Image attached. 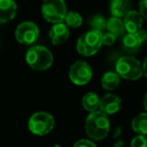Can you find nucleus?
Here are the masks:
<instances>
[{
    "label": "nucleus",
    "instance_id": "18",
    "mask_svg": "<svg viewBox=\"0 0 147 147\" xmlns=\"http://www.w3.org/2000/svg\"><path fill=\"white\" fill-rule=\"evenodd\" d=\"M132 129L139 135H147V113H141L133 119Z\"/></svg>",
    "mask_w": 147,
    "mask_h": 147
},
{
    "label": "nucleus",
    "instance_id": "5",
    "mask_svg": "<svg viewBox=\"0 0 147 147\" xmlns=\"http://www.w3.org/2000/svg\"><path fill=\"white\" fill-rule=\"evenodd\" d=\"M42 16L51 23H59L65 20L67 5L63 0H43L41 5Z\"/></svg>",
    "mask_w": 147,
    "mask_h": 147
},
{
    "label": "nucleus",
    "instance_id": "4",
    "mask_svg": "<svg viewBox=\"0 0 147 147\" xmlns=\"http://www.w3.org/2000/svg\"><path fill=\"white\" fill-rule=\"evenodd\" d=\"M116 73L126 80H138L143 74L142 65L135 57H122L116 63Z\"/></svg>",
    "mask_w": 147,
    "mask_h": 147
},
{
    "label": "nucleus",
    "instance_id": "7",
    "mask_svg": "<svg viewBox=\"0 0 147 147\" xmlns=\"http://www.w3.org/2000/svg\"><path fill=\"white\" fill-rule=\"evenodd\" d=\"M69 79L74 84L84 86L92 79V69L90 65L84 61H78L73 63L69 69Z\"/></svg>",
    "mask_w": 147,
    "mask_h": 147
},
{
    "label": "nucleus",
    "instance_id": "23",
    "mask_svg": "<svg viewBox=\"0 0 147 147\" xmlns=\"http://www.w3.org/2000/svg\"><path fill=\"white\" fill-rule=\"evenodd\" d=\"M74 147H97L96 144L94 142H92L91 140H88V139H82V140L77 141L75 144H74Z\"/></svg>",
    "mask_w": 147,
    "mask_h": 147
},
{
    "label": "nucleus",
    "instance_id": "13",
    "mask_svg": "<svg viewBox=\"0 0 147 147\" xmlns=\"http://www.w3.org/2000/svg\"><path fill=\"white\" fill-rule=\"evenodd\" d=\"M124 26L128 33H135L141 30L142 15L135 10H130L124 17Z\"/></svg>",
    "mask_w": 147,
    "mask_h": 147
},
{
    "label": "nucleus",
    "instance_id": "12",
    "mask_svg": "<svg viewBox=\"0 0 147 147\" xmlns=\"http://www.w3.org/2000/svg\"><path fill=\"white\" fill-rule=\"evenodd\" d=\"M17 12V5L13 0H0V23L12 20Z\"/></svg>",
    "mask_w": 147,
    "mask_h": 147
},
{
    "label": "nucleus",
    "instance_id": "29",
    "mask_svg": "<svg viewBox=\"0 0 147 147\" xmlns=\"http://www.w3.org/2000/svg\"><path fill=\"white\" fill-rule=\"evenodd\" d=\"M53 147H61V146H59V145H55Z\"/></svg>",
    "mask_w": 147,
    "mask_h": 147
},
{
    "label": "nucleus",
    "instance_id": "8",
    "mask_svg": "<svg viewBox=\"0 0 147 147\" xmlns=\"http://www.w3.org/2000/svg\"><path fill=\"white\" fill-rule=\"evenodd\" d=\"M38 35V27L31 21L21 22L15 29V38L19 43H22V45H31L36 41Z\"/></svg>",
    "mask_w": 147,
    "mask_h": 147
},
{
    "label": "nucleus",
    "instance_id": "14",
    "mask_svg": "<svg viewBox=\"0 0 147 147\" xmlns=\"http://www.w3.org/2000/svg\"><path fill=\"white\" fill-rule=\"evenodd\" d=\"M130 0H111L110 10L112 16L122 17L130 11Z\"/></svg>",
    "mask_w": 147,
    "mask_h": 147
},
{
    "label": "nucleus",
    "instance_id": "24",
    "mask_svg": "<svg viewBox=\"0 0 147 147\" xmlns=\"http://www.w3.org/2000/svg\"><path fill=\"white\" fill-rule=\"evenodd\" d=\"M139 13L147 19V0H141L139 3Z\"/></svg>",
    "mask_w": 147,
    "mask_h": 147
},
{
    "label": "nucleus",
    "instance_id": "20",
    "mask_svg": "<svg viewBox=\"0 0 147 147\" xmlns=\"http://www.w3.org/2000/svg\"><path fill=\"white\" fill-rule=\"evenodd\" d=\"M89 23H90L93 30H98L102 32L105 28H107V20L102 15H95V16H93L92 19L89 21Z\"/></svg>",
    "mask_w": 147,
    "mask_h": 147
},
{
    "label": "nucleus",
    "instance_id": "26",
    "mask_svg": "<svg viewBox=\"0 0 147 147\" xmlns=\"http://www.w3.org/2000/svg\"><path fill=\"white\" fill-rule=\"evenodd\" d=\"M142 69H143V74H144L147 78V57L144 59V63L142 65Z\"/></svg>",
    "mask_w": 147,
    "mask_h": 147
},
{
    "label": "nucleus",
    "instance_id": "16",
    "mask_svg": "<svg viewBox=\"0 0 147 147\" xmlns=\"http://www.w3.org/2000/svg\"><path fill=\"white\" fill-rule=\"evenodd\" d=\"M107 29L116 37H121L124 34V22L119 17L112 16L107 20Z\"/></svg>",
    "mask_w": 147,
    "mask_h": 147
},
{
    "label": "nucleus",
    "instance_id": "3",
    "mask_svg": "<svg viewBox=\"0 0 147 147\" xmlns=\"http://www.w3.org/2000/svg\"><path fill=\"white\" fill-rule=\"evenodd\" d=\"M102 45V32L92 29L80 36L77 42V51L80 55L90 57L98 53Z\"/></svg>",
    "mask_w": 147,
    "mask_h": 147
},
{
    "label": "nucleus",
    "instance_id": "25",
    "mask_svg": "<svg viewBox=\"0 0 147 147\" xmlns=\"http://www.w3.org/2000/svg\"><path fill=\"white\" fill-rule=\"evenodd\" d=\"M121 133H122V129H121L120 127H117V128L114 130V133H113V137H114L115 139L119 138V136L121 135Z\"/></svg>",
    "mask_w": 147,
    "mask_h": 147
},
{
    "label": "nucleus",
    "instance_id": "11",
    "mask_svg": "<svg viewBox=\"0 0 147 147\" xmlns=\"http://www.w3.org/2000/svg\"><path fill=\"white\" fill-rule=\"evenodd\" d=\"M69 36V28L63 22L55 23L49 30V38H51L53 45H59L65 43Z\"/></svg>",
    "mask_w": 147,
    "mask_h": 147
},
{
    "label": "nucleus",
    "instance_id": "1",
    "mask_svg": "<svg viewBox=\"0 0 147 147\" xmlns=\"http://www.w3.org/2000/svg\"><path fill=\"white\" fill-rule=\"evenodd\" d=\"M88 136L93 140L100 141L106 138L110 130V122L108 116L102 111H95L87 117L85 124Z\"/></svg>",
    "mask_w": 147,
    "mask_h": 147
},
{
    "label": "nucleus",
    "instance_id": "21",
    "mask_svg": "<svg viewBox=\"0 0 147 147\" xmlns=\"http://www.w3.org/2000/svg\"><path fill=\"white\" fill-rule=\"evenodd\" d=\"M130 147H147L146 135H138V136L134 137L131 141Z\"/></svg>",
    "mask_w": 147,
    "mask_h": 147
},
{
    "label": "nucleus",
    "instance_id": "17",
    "mask_svg": "<svg viewBox=\"0 0 147 147\" xmlns=\"http://www.w3.org/2000/svg\"><path fill=\"white\" fill-rule=\"evenodd\" d=\"M83 107L86 109L89 112H95L97 111V109L100 107V99H99L98 95L95 93H87L82 100Z\"/></svg>",
    "mask_w": 147,
    "mask_h": 147
},
{
    "label": "nucleus",
    "instance_id": "28",
    "mask_svg": "<svg viewBox=\"0 0 147 147\" xmlns=\"http://www.w3.org/2000/svg\"><path fill=\"white\" fill-rule=\"evenodd\" d=\"M123 145V142H121V141H119V142H117L116 144H115V147H121Z\"/></svg>",
    "mask_w": 147,
    "mask_h": 147
},
{
    "label": "nucleus",
    "instance_id": "2",
    "mask_svg": "<svg viewBox=\"0 0 147 147\" xmlns=\"http://www.w3.org/2000/svg\"><path fill=\"white\" fill-rule=\"evenodd\" d=\"M25 59L28 65L36 71H45L51 67L53 61V53L42 45H34L27 51Z\"/></svg>",
    "mask_w": 147,
    "mask_h": 147
},
{
    "label": "nucleus",
    "instance_id": "10",
    "mask_svg": "<svg viewBox=\"0 0 147 147\" xmlns=\"http://www.w3.org/2000/svg\"><path fill=\"white\" fill-rule=\"evenodd\" d=\"M121 100L117 95L106 94L100 99V109L106 115L115 114L120 110Z\"/></svg>",
    "mask_w": 147,
    "mask_h": 147
},
{
    "label": "nucleus",
    "instance_id": "22",
    "mask_svg": "<svg viewBox=\"0 0 147 147\" xmlns=\"http://www.w3.org/2000/svg\"><path fill=\"white\" fill-rule=\"evenodd\" d=\"M117 37L115 36L113 33L111 32H105V33H102V43L104 45H114L115 40H116Z\"/></svg>",
    "mask_w": 147,
    "mask_h": 147
},
{
    "label": "nucleus",
    "instance_id": "6",
    "mask_svg": "<svg viewBox=\"0 0 147 147\" xmlns=\"http://www.w3.org/2000/svg\"><path fill=\"white\" fill-rule=\"evenodd\" d=\"M55 119L47 112H36L28 120V128L31 133L38 136L47 135L53 129Z\"/></svg>",
    "mask_w": 147,
    "mask_h": 147
},
{
    "label": "nucleus",
    "instance_id": "27",
    "mask_svg": "<svg viewBox=\"0 0 147 147\" xmlns=\"http://www.w3.org/2000/svg\"><path fill=\"white\" fill-rule=\"evenodd\" d=\"M144 108L146 109V111H147V94L145 95V97H144Z\"/></svg>",
    "mask_w": 147,
    "mask_h": 147
},
{
    "label": "nucleus",
    "instance_id": "15",
    "mask_svg": "<svg viewBox=\"0 0 147 147\" xmlns=\"http://www.w3.org/2000/svg\"><path fill=\"white\" fill-rule=\"evenodd\" d=\"M101 84L105 90L112 91L120 84V76L116 71H107L101 79Z\"/></svg>",
    "mask_w": 147,
    "mask_h": 147
},
{
    "label": "nucleus",
    "instance_id": "9",
    "mask_svg": "<svg viewBox=\"0 0 147 147\" xmlns=\"http://www.w3.org/2000/svg\"><path fill=\"white\" fill-rule=\"evenodd\" d=\"M145 40H147L146 30H139L135 33H127L123 37V47L127 53H136Z\"/></svg>",
    "mask_w": 147,
    "mask_h": 147
},
{
    "label": "nucleus",
    "instance_id": "19",
    "mask_svg": "<svg viewBox=\"0 0 147 147\" xmlns=\"http://www.w3.org/2000/svg\"><path fill=\"white\" fill-rule=\"evenodd\" d=\"M65 20L67 26L73 27V28H78L83 23L82 16L78 12H76V11H69V12H67L65 17Z\"/></svg>",
    "mask_w": 147,
    "mask_h": 147
}]
</instances>
